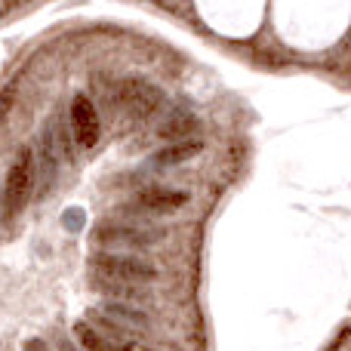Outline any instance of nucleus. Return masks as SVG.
<instances>
[{
  "instance_id": "1",
  "label": "nucleus",
  "mask_w": 351,
  "mask_h": 351,
  "mask_svg": "<svg viewBox=\"0 0 351 351\" xmlns=\"http://www.w3.org/2000/svg\"><path fill=\"white\" fill-rule=\"evenodd\" d=\"M90 268L96 271V278H102V280H117V284H136V287L154 284V280L160 278L154 262L142 259V256L114 253V250H99V253H93Z\"/></svg>"
},
{
  "instance_id": "2",
  "label": "nucleus",
  "mask_w": 351,
  "mask_h": 351,
  "mask_svg": "<svg viewBox=\"0 0 351 351\" xmlns=\"http://www.w3.org/2000/svg\"><path fill=\"white\" fill-rule=\"evenodd\" d=\"M164 237V231L145 228V225L133 222H117V219H105V222L93 225V241L99 247H133V250H148Z\"/></svg>"
},
{
  "instance_id": "3",
  "label": "nucleus",
  "mask_w": 351,
  "mask_h": 351,
  "mask_svg": "<svg viewBox=\"0 0 351 351\" xmlns=\"http://www.w3.org/2000/svg\"><path fill=\"white\" fill-rule=\"evenodd\" d=\"M114 105H121L133 121H145V117H152L164 105V93H160V86L148 84L142 77H123L117 84Z\"/></svg>"
},
{
  "instance_id": "4",
  "label": "nucleus",
  "mask_w": 351,
  "mask_h": 351,
  "mask_svg": "<svg viewBox=\"0 0 351 351\" xmlns=\"http://www.w3.org/2000/svg\"><path fill=\"white\" fill-rule=\"evenodd\" d=\"M34 176H37V160L31 154V148H22L12 160L10 173H6V188H3V197H6V213H19L25 204H28L31 191H34Z\"/></svg>"
},
{
  "instance_id": "5",
  "label": "nucleus",
  "mask_w": 351,
  "mask_h": 351,
  "mask_svg": "<svg viewBox=\"0 0 351 351\" xmlns=\"http://www.w3.org/2000/svg\"><path fill=\"white\" fill-rule=\"evenodd\" d=\"M191 200V194L182 191V188H164V185H154V188H142L133 200L127 204V210L136 213H148V216H170V213L182 210V206Z\"/></svg>"
},
{
  "instance_id": "6",
  "label": "nucleus",
  "mask_w": 351,
  "mask_h": 351,
  "mask_svg": "<svg viewBox=\"0 0 351 351\" xmlns=\"http://www.w3.org/2000/svg\"><path fill=\"white\" fill-rule=\"evenodd\" d=\"M68 117H71V133H74V139H77V145L96 148L99 133H102V123H99V111H96V105H93V99L74 96Z\"/></svg>"
},
{
  "instance_id": "7",
  "label": "nucleus",
  "mask_w": 351,
  "mask_h": 351,
  "mask_svg": "<svg viewBox=\"0 0 351 351\" xmlns=\"http://www.w3.org/2000/svg\"><path fill=\"white\" fill-rule=\"evenodd\" d=\"M99 315L108 317L111 324L123 330H152V317L139 308V305H130V302H117V299H105L99 302Z\"/></svg>"
},
{
  "instance_id": "8",
  "label": "nucleus",
  "mask_w": 351,
  "mask_h": 351,
  "mask_svg": "<svg viewBox=\"0 0 351 351\" xmlns=\"http://www.w3.org/2000/svg\"><path fill=\"white\" fill-rule=\"evenodd\" d=\"M204 152V142L194 136V139H182V142H167L160 152H154L148 158V167L152 170H170V167H179L185 160H191L194 154Z\"/></svg>"
},
{
  "instance_id": "9",
  "label": "nucleus",
  "mask_w": 351,
  "mask_h": 351,
  "mask_svg": "<svg viewBox=\"0 0 351 351\" xmlns=\"http://www.w3.org/2000/svg\"><path fill=\"white\" fill-rule=\"evenodd\" d=\"M194 130H197V117L188 114V111H176V114H170L164 123H160L158 136L167 142H182V139H194Z\"/></svg>"
},
{
  "instance_id": "10",
  "label": "nucleus",
  "mask_w": 351,
  "mask_h": 351,
  "mask_svg": "<svg viewBox=\"0 0 351 351\" xmlns=\"http://www.w3.org/2000/svg\"><path fill=\"white\" fill-rule=\"evenodd\" d=\"M96 287H99L102 293H108V296H114L117 302L139 305V302H148V299H152V293H148L145 287H136V284H117V280H102V278H96Z\"/></svg>"
},
{
  "instance_id": "11",
  "label": "nucleus",
  "mask_w": 351,
  "mask_h": 351,
  "mask_svg": "<svg viewBox=\"0 0 351 351\" xmlns=\"http://www.w3.org/2000/svg\"><path fill=\"white\" fill-rule=\"evenodd\" d=\"M74 339L84 346V351H114L108 339H105L102 333H99L96 327H90L86 321H77L74 324Z\"/></svg>"
},
{
  "instance_id": "12",
  "label": "nucleus",
  "mask_w": 351,
  "mask_h": 351,
  "mask_svg": "<svg viewBox=\"0 0 351 351\" xmlns=\"http://www.w3.org/2000/svg\"><path fill=\"white\" fill-rule=\"evenodd\" d=\"M114 346V351H152L148 346H142V342H136V339H121V342H111Z\"/></svg>"
},
{
  "instance_id": "13",
  "label": "nucleus",
  "mask_w": 351,
  "mask_h": 351,
  "mask_svg": "<svg viewBox=\"0 0 351 351\" xmlns=\"http://www.w3.org/2000/svg\"><path fill=\"white\" fill-rule=\"evenodd\" d=\"M65 228H80V210L65 213Z\"/></svg>"
},
{
  "instance_id": "14",
  "label": "nucleus",
  "mask_w": 351,
  "mask_h": 351,
  "mask_svg": "<svg viewBox=\"0 0 351 351\" xmlns=\"http://www.w3.org/2000/svg\"><path fill=\"white\" fill-rule=\"evenodd\" d=\"M25 351H47V346H43L40 339H31L28 346H25Z\"/></svg>"
},
{
  "instance_id": "15",
  "label": "nucleus",
  "mask_w": 351,
  "mask_h": 351,
  "mask_svg": "<svg viewBox=\"0 0 351 351\" xmlns=\"http://www.w3.org/2000/svg\"><path fill=\"white\" fill-rule=\"evenodd\" d=\"M59 351H77V346H74V342H62V346H59Z\"/></svg>"
}]
</instances>
